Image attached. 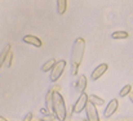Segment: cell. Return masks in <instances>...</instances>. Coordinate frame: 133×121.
<instances>
[{
    "mask_svg": "<svg viewBox=\"0 0 133 121\" xmlns=\"http://www.w3.org/2000/svg\"><path fill=\"white\" fill-rule=\"evenodd\" d=\"M131 93H132V85H131V84H127V85H124L123 89L120 90V97L124 98V97L129 95Z\"/></svg>",
    "mask_w": 133,
    "mask_h": 121,
    "instance_id": "16",
    "label": "cell"
},
{
    "mask_svg": "<svg viewBox=\"0 0 133 121\" xmlns=\"http://www.w3.org/2000/svg\"><path fill=\"white\" fill-rule=\"evenodd\" d=\"M111 38L115 39V40H123V39H128L129 38V34L127 31H115L111 34Z\"/></svg>",
    "mask_w": 133,
    "mask_h": 121,
    "instance_id": "13",
    "label": "cell"
},
{
    "mask_svg": "<svg viewBox=\"0 0 133 121\" xmlns=\"http://www.w3.org/2000/svg\"><path fill=\"white\" fill-rule=\"evenodd\" d=\"M52 97H53V89H50L46 93V97H45V106H46V110L48 111L52 110Z\"/></svg>",
    "mask_w": 133,
    "mask_h": 121,
    "instance_id": "15",
    "label": "cell"
},
{
    "mask_svg": "<svg viewBox=\"0 0 133 121\" xmlns=\"http://www.w3.org/2000/svg\"><path fill=\"white\" fill-rule=\"evenodd\" d=\"M83 121H88V120H83Z\"/></svg>",
    "mask_w": 133,
    "mask_h": 121,
    "instance_id": "24",
    "label": "cell"
},
{
    "mask_svg": "<svg viewBox=\"0 0 133 121\" xmlns=\"http://www.w3.org/2000/svg\"><path fill=\"white\" fill-rule=\"evenodd\" d=\"M23 121H32V113H31V112H29V113L25 116Z\"/></svg>",
    "mask_w": 133,
    "mask_h": 121,
    "instance_id": "19",
    "label": "cell"
},
{
    "mask_svg": "<svg viewBox=\"0 0 133 121\" xmlns=\"http://www.w3.org/2000/svg\"><path fill=\"white\" fill-rule=\"evenodd\" d=\"M118 108H119V101H118L116 98L111 99V101L109 102V104H107L106 110H105V117H106V119L111 117V116L116 112V110H118Z\"/></svg>",
    "mask_w": 133,
    "mask_h": 121,
    "instance_id": "7",
    "label": "cell"
},
{
    "mask_svg": "<svg viewBox=\"0 0 133 121\" xmlns=\"http://www.w3.org/2000/svg\"><path fill=\"white\" fill-rule=\"evenodd\" d=\"M43 120L44 121H54L56 120V116H54V115H45V117Z\"/></svg>",
    "mask_w": 133,
    "mask_h": 121,
    "instance_id": "18",
    "label": "cell"
},
{
    "mask_svg": "<svg viewBox=\"0 0 133 121\" xmlns=\"http://www.w3.org/2000/svg\"><path fill=\"white\" fill-rule=\"evenodd\" d=\"M87 85H88L87 76H85V75H80V76L78 77V81H76V91H78L79 94H83V93H85Z\"/></svg>",
    "mask_w": 133,
    "mask_h": 121,
    "instance_id": "8",
    "label": "cell"
},
{
    "mask_svg": "<svg viewBox=\"0 0 133 121\" xmlns=\"http://www.w3.org/2000/svg\"><path fill=\"white\" fill-rule=\"evenodd\" d=\"M57 63V61L56 59H49L48 62H45L44 65H43V67H42V70L44 71V72H48V71H52V68L54 67V65Z\"/></svg>",
    "mask_w": 133,
    "mask_h": 121,
    "instance_id": "14",
    "label": "cell"
},
{
    "mask_svg": "<svg viewBox=\"0 0 133 121\" xmlns=\"http://www.w3.org/2000/svg\"><path fill=\"white\" fill-rule=\"evenodd\" d=\"M88 103V94L87 93H83L80 94V97L78 98L75 106H74V112L75 113H80L83 110H85V106Z\"/></svg>",
    "mask_w": 133,
    "mask_h": 121,
    "instance_id": "5",
    "label": "cell"
},
{
    "mask_svg": "<svg viewBox=\"0 0 133 121\" xmlns=\"http://www.w3.org/2000/svg\"><path fill=\"white\" fill-rule=\"evenodd\" d=\"M128 97H129V101H131V102L133 103V93H131V94H129Z\"/></svg>",
    "mask_w": 133,
    "mask_h": 121,
    "instance_id": "21",
    "label": "cell"
},
{
    "mask_svg": "<svg viewBox=\"0 0 133 121\" xmlns=\"http://www.w3.org/2000/svg\"><path fill=\"white\" fill-rule=\"evenodd\" d=\"M85 112H87V119L88 121H101L99 120V113H98V110L94 104H92L90 102L87 103L85 106Z\"/></svg>",
    "mask_w": 133,
    "mask_h": 121,
    "instance_id": "4",
    "label": "cell"
},
{
    "mask_svg": "<svg viewBox=\"0 0 133 121\" xmlns=\"http://www.w3.org/2000/svg\"><path fill=\"white\" fill-rule=\"evenodd\" d=\"M52 111H53V115L56 116V119L58 121L66 120V116H67V113H66V104H65V99L59 94V91H53Z\"/></svg>",
    "mask_w": 133,
    "mask_h": 121,
    "instance_id": "2",
    "label": "cell"
},
{
    "mask_svg": "<svg viewBox=\"0 0 133 121\" xmlns=\"http://www.w3.org/2000/svg\"><path fill=\"white\" fill-rule=\"evenodd\" d=\"M109 70V65L107 63H101V65H98L94 70H93V72L90 74V79L93 81H97L102 75H105V72Z\"/></svg>",
    "mask_w": 133,
    "mask_h": 121,
    "instance_id": "6",
    "label": "cell"
},
{
    "mask_svg": "<svg viewBox=\"0 0 133 121\" xmlns=\"http://www.w3.org/2000/svg\"><path fill=\"white\" fill-rule=\"evenodd\" d=\"M65 68H66V61H65V59L57 61V63L54 65V67H53L52 71H50V80L53 81V82H56V81L61 77V75L63 74Z\"/></svg>",
    "mask_w": 133,
    "mask_h": 121,
    "instance_id": "3",
    "label": "cell"
},
{
    "mask_svg": "<svg viewBox=\"0 0 133 121\" xmlns=\"http://www.w3.org/2000/svg\"><path fill=\"white\" fill-rule=\"evenodd\" d=\"M12 50V46H10V44H6L5 46H4V49L1 50V53H0V68L4 66V62H5V58H6V55L9 54V52Z\"/></svg>",
    "mask_w": 133,
    "mask_h": 121,
    "instance_id": "10",
    "label": "cell"
},
{
    "mask_svg": "<svg viewBox=\"0 0 133 121\" xmlns=\"http://www.w3.org/2000/svg\"><path fill=\"white\" fill-rule=\"evenodd\" d=\"M40 111H42V113H44V115H49V111H48V110H45V108L40 110Z\"/></svg>",
    "mask_w": 133,
    "mask_h": 121,
    "instance_id": "20",
    "label": "cell"
},
{
    "mask_svg": "<svg viewBox=\"0 0 133 121\" xmlns=\"http://www.w3.org/2000/svg\"><path fill=\"white\" fill-rule=\"evenodd\" d=\"M0 121H8V120H6L4 116H0Z\"/></svg>",
    "mask_w": 133,
    "mask_h": 121,
    "instance_id": "22",
    "label": "cell"
},
{
    "mask_svg": "<svg viewBox=\"0 0 133 121\" xmlns=\"http://www.w3.org/2000/svg\"><path fill=\"white\" fill-rule=\"evenodd\" d=\"M67 9V0H57V13L59 16L65 14Z\"/></svg>",
    "mask_w": 133,
    "mask_h": 121,
    "instance_id": "12",
    "label": "cell"
},
{
    "mask_svg": "<svg viewBox=\"0 0 133 121\" xmlns=\"http://www.w3.org/2000/svg\"><path fill=\"white\" fill-rule=\"evenodd\" d=\"M38 121H44V120H43V119H42V120H38Z\"/></svg>",
    "mask_w": 133,
    "mask_h": 121,
    "instance_id": "23",
    "label": "cell"
},
{
    "mask_svg": "<svg viewBox=\"0 0 133 121\" xmlns=\"http://www.w3.org/2000/svg\"><path fill=\"white\" fill-rule=\"evenodd\" d=\"M12 62H13V53H12V50H10V52H9V54L6 55V58H5L4 66H5L6 68H9V67L12 66Z\"/></svg>",
    "mask_w": 133,
    "mask_h": 121,
    "instance_id": "17",
    "label": "cell"
},
{
    "mask_svg": "<svg viewBox=\"0 0 133 121\" xmlns=\"http://www.w3.org/2000/svg\"><path fill=\"white\" fill-rule=\"evenodd\" d=\"M23 42H26L29 45H32V46H36V48H40L43 45L42 40L35 35H25L23 36Z\"/></svg>",
    "mask_w": 133,
    "mask_h": 121,
    "instance_id": "9",
    "label": "cell"
},
{
    "mask_svg": "<svg viewBox=\"0 0 133 121\" xmlns=\"http://www.w3.org/2000/svg\"><path fill=\"white\" fill-rule=\"evenodd\" d=\"M88 102H90L92 104H94L96 107H99V106H102V104L105 103V101H103L101 97H98V95H94V94L88 95Z\"/></svg>",
    "mask_w": 133,
    "mask_h": 121,
    "instance_id": "11",
    "label": "cell"
},
{
    "mask_svg": "<svg viewBox=\"0 0 133 121\" xmlns=\"http://www.w3.org/2000/svg\"><path fill=\"white\" fill-rule=\"evenodd\" d=\"M84 50H85V40L83 38H78L74 41L72 50H71V75L72 76L78 74L79 66L84 57Z\"/></svg>",
    "mask_w": 133,
    "mask_h": 121,
    "instance_id": "1",
    "label": "cell"
}]
</instances>
